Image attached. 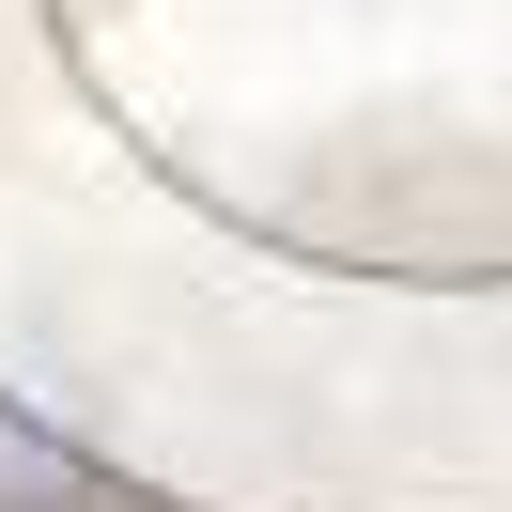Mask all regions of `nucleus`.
I'll list each match as a JSON object with an SVG mask.
<instances>
[{
  "instance_id": "nucleus-1",
  "label": "nucleus",
  "mask_w": 512,
  "mask_h": 512,
  "mask_svg": "<svg viewBox=\"0 0 512 512\" xmlns=\"http://www.w3.org/2000/svg\"><path fill=\"white\" fill-rule=\"evenodd\" d=\"M94 497V466H78L63 435H32V419L0 404V512H78Z\"/></svg>"
}]
</instances>
